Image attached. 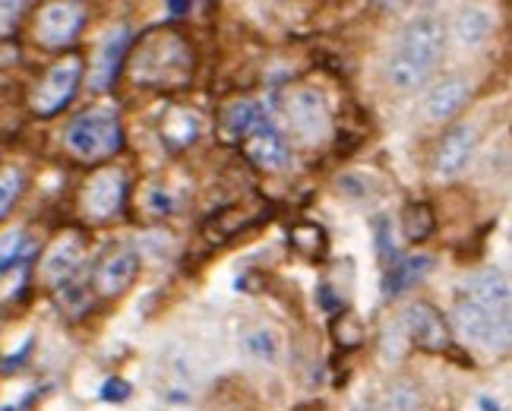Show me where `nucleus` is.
Here are the masks:
<instances>
[{
  "label": "nucleus",
  "instance_id": "obj_27",
  "mask_svg": "<svg viewBox=\"0 0 512 411\" xmlns=\"http://www.w3.org/2000/svg\"><path fill=\"white\" fill-rule=\"evenodd\" d=\"M386 411H424V396L415 380H396L386 393Z\"/></svg>",
  "mask_w": 512,
  "mask_h": 411
},
{
  "label": "nucleus",
  "instance_id": "obj_6",
  "mask_svg": "<svg viewBox=\"0 0 512 411\" xmlns=\"http://www.w3.org/2000/svg\"><path fill=\"white\" fill-rule=\"evenodd\" d=\"M127 197H130V181H127V171L117 168V165H105L92 171V178L83 184V212L86 219L92 222H111L117 215L124 212L127 206Z\"/></svg>",
  "mask_w": 512,
  "mask_h": 411
},
{
  "label": "nucleus",
  "instance_id": "obj_28",
  "mask_svg": "<svg viewBox=\"0 0 512 411\" xmlns=\"http://www.w3.org/2000/svg\"><path fill=\"white\" fill-rule=\"evenodd\" d=\"M23 190H26V171L23 168H4L0 171V222L7 219L10 209L16 206V200L23 197Z\"/></svg>",
  "mask_w": 512,
  "mask_h": 411
},
{
  "label": "nucleus",
  "instance_id": "obj_24",
  "mask_svg": "<svg viewBox=\"0 0 512 411\" xmlns=\"http://www.w3.org/2000/svg\"><path fill=\"white\" fill-rule=\"evenodd\" d=\"M177 209V193L168 184L152 181L143 193H140V212L149 215V219H168Z\"/></svg>",
  "mask_w": 512,
  "mask_h": 411
},
{
  "label": "nucleus",
  "instance_id": "obj_23",
  "mask_svg": "<svg viewBox=\"0 0 512 411\" xmlns=\"http://www.w3.org/2000/svg\"><path fill=\"white\" fill-rule=\"evenodd\" d=\"M399 228H402V238L405 244H421L427 241L433 231H437V212H433L430 203L424 200H415L408 203L399 215Z\"/></svg>",
  "mask_w": 512,
  "mask_h": 411
},
{
  "label": "nucleus",
  "instance_id": "obj_31",
  "mask_svg": "<svg viewBox=\"0 0 512 411\" xmlns=\"http://www.w3.org/2000/svg\"><path fill=\"white\" fill-rule=\"evenodd\" d=\"M336 187L348 200H370L373 197V181L367 178V174H358V171L342 174V178L336 181Z\"/></svg>",
  "mask_w": 512,
  "mask_h": 411
},
{
  "label": "nucleus",
  "instance_id": "obj_20",
  "mask_svg": "<svg viewBox=\"0 0 512 411\" xmlns=\"http://www.w3.org/2000/svg\"><path fill=\"white\" fill-rule=\"evenodd\" d=\"M433 269V257L430 253H415V257H402L389 269H383V295L386 298H399L408 288H415L421 279L430 276Z\"/></svg>",
  "mask_w": 512,
  "mask_h": 411
},
{
  "label": "nucleus",
  "instance_id": "obj_13",
  "mask_svg": "<svg viewBox=\"0 0 512 411\" xmlns=\"http://www.w3.org/2000/svg\"><path fill=\"white\" fill-rule=\"evenodd\" d=\"M475 149H478V127L475 124H452L440 136L437 152H433V171H437V178H443V181L459 178V174L468 168Z\"/></svg>",
  "mask_w": 512,
  "mask_h": 411
},
{
  "label": "nucleus",
  "instance_id": "obj_7",
  "mask_svg": "<svg viewBox=\"0 0 512 411\" xmlns=\"http://www.w3.org/2000/svg\"><path fill=\"white\" fill-rule=\"evenodd\" d=\"M140 276V253L130 244H111L89 269V288L98 298H121Z\"/></svg>",
  "mask_w": 512,
  "mask_h": 411
},
{
  "label": "nucleus",
  "instance_id": "obj_33",
  "mask_svg": "<svg viewBox=\"0 0 512 411\" xmlns=\"http://www.w3.org/2000/svg\"><path fill=\"white\" fill-rule=\"evenodd\" d=\"M19 61H23V45H19V38L4 35L0 38V70L19 67Z\"/></svg>",
  "mask_w": 512,
  "mask_h": 411
},
{
  "label": "nucleus",
  "instance_id": "obj_32",
  "mask_svg": "<svg viewBox=\"0 0 512 411\" xmlns=\"http://www.w3.org/2000/svg\"><path fill=\"white\" fill-rule=\"evenodd\" d=\"M389 231H392V222L389 219H377L373 222V234H377V253H380V260H383V269H389L392 263H396V244H392L389 238Z\"/></svg>",
  "mask_w": 512,
  "mask_h": 411
},
{
  "label": "nucleus",
  "instance_id": "obj_14",
  "mask_svg": "<svg viewBox=\"0 0 512 411\" xmlns=\"http://www.w3.org/2000/svg\"><path fill=\"white\" fill-rule=\"evenodd\" d=\"M269 215L266 203H228L222 209H215L212 215H206V222L200 228L203 241L209 244H228L234 241L238 234H244L247 228H253L256 222H263Z\"/></svg>",
  "mask_w": 512,
  "mask_h": 411
},
{
  "label": "nucleus",
  "instance_id": "obj_34",
  "mask_svg": "<svg viewBox=\"0 0 512 411\" xmlns=\"http://www.w3.org/2000/svg\"><path fill=\"white\" fill-rule=\"evenodd\" d=\"M102 399L105 402H127L130 399V383L127 380H108L102 386Z\"/></svg>",
  "mask_w": 512,
  "mask_h": 411
},
{
  "label": "nucleus",
  "instance_id": "obj_29",
  "mask_svg": "<svg viewBox=\"0 0 512 411\" xmlns=\"http://www.w3.org/2000/svg\"><path fill=\"white\" fill-rule=\"evenodd\" d=\"M32 253H35V244L26 238L23 231H16L7 238V244L0 247V272H7L13 266H23L32 260Z\"/></svg>",
  "mask_w": 512,
  "mask_h": 411
},
{
  "label": "nucleus",
  "instance_id": "obj_2",
  "mask_svg": "<svg viewBox=\"0 0 512 411\" xmlns=\"http://www.w3.org/2000/svg\"><path fill=\"white\" fill-rule=\"evenodd\" d=\"M446 51V26L437 16H418L402 29L396 48L389 54L386 80L399 92H418L437 70Z\"/></svg>",
  "mask_w": 512,
  "mask_h": 411
},
{
  "label": "nucleus",
  "instance_id": "obj_19",
  "mask_svg": "<svg viewBox=\"0 0 512 411\" xmlns=\"http://www.w3.org/2000/svg\"><path fill=\"white\" fill-rule=\"evenodd\" d=\"M471 95V83L465 76H449L440 86H433L424 99V114L430 121H449L452 114H459Z\"/></svg>",
  "mask_w": 512,
  "mask_h": 411
},
{
  "label": "nucleus",
  "instance_id": "obj_35",
  "mask_svg": "<svg viewBox=\"0 0 512 411\" xmlns=\"http://www.w3.org/2000/svg\"><path fill=\"white\" fill-rule=\"evenodd\" d=\"M294 411H326V405H323V402H317V399H313V402H301V405L294 408Z\"/></svg>",
  "mask_w": 512,
  "mask_h": 411
},
{
  "label": "nucleus",
  "instance_id": "obj_17",
  "mask_svg": "<svg viewBox=\"0 0 512 411\" xmlns=\"http://www.w3.org/2000/svg\"><path fill=\"white\" fill-rule=\"evenodd\" d=\"M509 276L506 269L500 266H487L478 269L475 276L468 279V291L465 298H471L475 304L487 307V310H497V313H509Z\"/></svg>",
  "mask_w": 512,
  "mask_h": 411
},
{
  "label": "nucleus",
  "instance_id": "obj_3",
  "mask_svg": "<svg viewBox=\"0 0 512 411\" xmlns=\"http://www.w3.org/2000/svg\"><path fill=\"white\" fill-rule=\"evenodd\" d=\"M64 146L76 162L98 165L114 159L124 149V124L108 108H92L76 114L64 130Z\"/></svg>",
  "mask_w": 512,
  "mask_h": 411
},
{
  "label": "nucleus",
  "instance_id": "obj_22",
  "mask_svg": "<svg viewBox=\"0 0 512 411\" xmlns=\"http://www.w3.org/2000/svg\"><path fill=\"white\" fill-rule=\"evenodd\" d=\"M452 32H456V38L465 48H481L490 38V32H494V19H490V13L481 7H462L456 13Z\"/></svg>",
  "mask_w": 512,
  "mask_h": 411
},
{
  "label": "nucleus",
  "instance_id": "obj_25",
  "mask_svg": "<svg viewBox=\"0 0 512 411\" xmlns=\"http://www.w3.org/2000/svg\"><path fill=\"white\" fill-rule=\"evenodd\" d=\"M329 336H332V342H336L339 348L354 351V348L364 345L367 332H364V323L354 317V313L342 310V313H336V317L329 320Z\"/></svg>",
  "mask_w": 512,
  "mask_h": 411
},
{
  "label": "nucleus",
  "instance_id": "obj_11",
  "mask_svg": "<svg viewBox=\"0 0 512 411\" xmlns=\"http://www.w3.org/2000/svg\"><path fill=\"white\" fill-rule=\"evenodd\" d=\"M83 263H86L83 234H64V238H57L42 257L38 279H42V285H48L51 291H57V288H64V285L80 279Z\"/></svg>",
  "mask_w": 512,
  "mask_h": 411
},
{
  "label": "nucleus",
  "instance_id": "obj_15",
  "mask_svg": "<svg viewBox=\"0 0 512 411\" xmlns=\"http://www.w3.org/2000/svg\"><path fill=\"white\" fill-rule=\"evenodd\" d=\"M241 149H244V159L256 171L279 174V171H285L291 165V146H288V140L272 124L256 127L247 136V140L241 143Z\"/></svg>",
  "mask_w": 512,
  "mask_h": 411
},
{
  "label": "nucleus",
  "instance_id": "obj_26",
  "mask_svg": "<svg viewBox=\"0 0 512 411\" xmlns=\"http://www.w3.org/2000/svg\"><path fill=\"white\" fill-rule=\"evenodd\" d=\"M54 298H57V304H61V310L67 313V317H73V320H80L83 313L92 307V288H89V282H70V285H64V288H57L54 291Z\"/></svg>",
  "mask_w": 512,
  "mask_h": 411
},
{
  "label": "nucleus",
  "instance_id": "obj_10",
  "mask_svg": "<svg viewBox=\"0 0 512 411\" xmlns=\"http://www.w3.org/2000/svg\"><path fill=\"white\" fill-rule=\"evenodd\" d=\"M405 336L421 351H430V355H446V351L452 348V323L446 320V313L437 304L415 301L405 310Z\"/></svg>",
  "mask_w": 512,
  "mask_h": 411
},
{
  "label": "nucleus",
  "instance_id": "obj_36",
  "mask_svg": "<svg viewBox=\"0 0 512 411\" xmlns=\"http://www.w3.org/2000/svg\"><path fill=\"white\" fill-rule=\"evenodd\" d=\"M168 10H171V16H181L184 10H193V4H168Z\"/></svg>",
  "mask_w": 512,
  "mask_h": 411
},
{
  "label": "nucleus",
  "instance_id": "obj_8",
  "mask_svg": "<svg viewBox=\"0 0 512 411\" xmlns=\"http://www.w3.org/2000/svg\"><path fill=\"white\" fill-rule=\"evenodd\" d=\"M452 323L468 342H475L487 351H506L509 348V313L487 310L471 298H459L452 310Z\"/></svg>",
  "mask_w": 512,
  "mask_h": 411
},
{
  "label": "nucleus",
  "instance_id": "obj_18",
  "mask_svg": "<svg viewBox=\"0 0 512 411\" xmlns=\"http://www.w3.org/2000/svg\"><path fill=\"white\" fill-rule=\"evenodd\" d=\"M159 130H162V143H165V149H171V152H184V149H190L196 140H200L203 121H200V114H196L193 108L174 105V108L165 111Z\"/></svg>",
  "mask_w": 512,
  "mask_h": 411
},
{
  "label": "nucleus",
  "instance_id": "obj_5",
  "mask_svg": "<svg viewBox=\"0 0 512 411\" xmlns=\"http://www.w3.org/2000/svg\"><path fill=\"white\" fill-rule=\"evenodd\" d=\"M285 121L304 146H320L332 136V114L320 89L291 86L282 99Z\"/></svg>",
  "mask_w": 512,
  "mask_h": 411
},
{
  "label": "nucleus",
  "instance_id": "obj_1",
  "mask_svg": "<svg viewBox=\"0 0 512 411\" xmlns=\"http://www.w3.org/2000/svg\"><path fill=\"white\" fill-rule=\"evenodd\" d=\"M124 70L133 86L177 92L193 83L196 51L181 29L155 26V29L143 32L140 38H133Z\"/></svg>",
  "mask_w": 512,
  "mask_h": 411
},
{
  "label": "nucleus",
  "instance_id": "obj_12",
  "mask_svg": "<svg viewBox=\"0 0 512 411\" xmlns=\"http://www.w3.org/2000/svg\"><path fill=\"white\" fill-rule=\"evenodd\" d=\"M130 45H133V32L127 23H121L117 29L108 32V38L102 42V48H98L92 70H89V89L92 92H108L117 80H121Z\"/></svg>",
  "mask_w": 512,
  "mask_h": 411
},
{
  "label": "nucleus",
  "instance_id": "obj_16",
  "mask_svg": "<svg viewBox=\"0 0 512 411\" xmlns=\"http://www.w3.org/2000/svg\"><path fill=\"white\" fill-rule=\"evenodd\" d=\"M263 124H266V114L260 102L234 99L219 111V117H215V140L222 146H241L247 136Z\"/></svg>",
  "mask_w": 512,
  "mask_h": 411
},
{
  "label": "nucleus",
  "instance_id": "obj_21",
  "mask_svg": "<svg viewBox=\"0 0 512 411\" xmlns=\"http://www.w3.org/2000/svg\"><path fill=\"white\" fill-rule=\"evenodd\" d=\"M288 244L291 250L298 253L301 260L307 263H323L326 253H329V234L320 222H310V219H301L288 228Z\"/></svg>",
  "mask_w": 512,
  "mask_h": 411
},
{
  "label": "nucleus",
  "instance_id": "obj_4",
  "mask_svg": "<svg viewBox=\"0 0 512 411\" xmlns=\"http://www.w3.org/2000/svg\"><path fill=\"white\" fill-rule=\"evenodd\" d=\"M86 76V61L80 51L64 54L61 61H54L45 76L38 80V86L29 95V108L35 117H54L61 114L80 92V83Z\"/></svg>",
  "mask_w": 512,
  "mask_h": 411
},
{
  "label": "nucleus",
  "instance_id": "obj_30",
  "mask_svg": "<svg viewBox=\"0 0 512 411\" xmlns=\"http://www.w3.org/2000/svg\"><path fill=\"white\" fill-rule=\"evenodd\" d=\"M244 348H247V355H253V358L272 361L275 355H279V339H275V332H269V329H256L244 339Z\"/></svg>",
  "mask_w": 512,
  "mask_h": 411
},
{
  "label": "nucleus",
  "instance_id": "obj_9",
  "mask_svg": "<svg viewBox=\"0 0 512 411\" xmlns=\"http://www.w3.org/2000/svg\"><path fill=\"white\" fill-rule=\"evenodd\" d=\"M86 26V4L73 0H54L35 13V42L48 51H61L76 42Z\"/></svg>",
  "mask_w": 512,
  "mask_h": 411
}]
</instances>
